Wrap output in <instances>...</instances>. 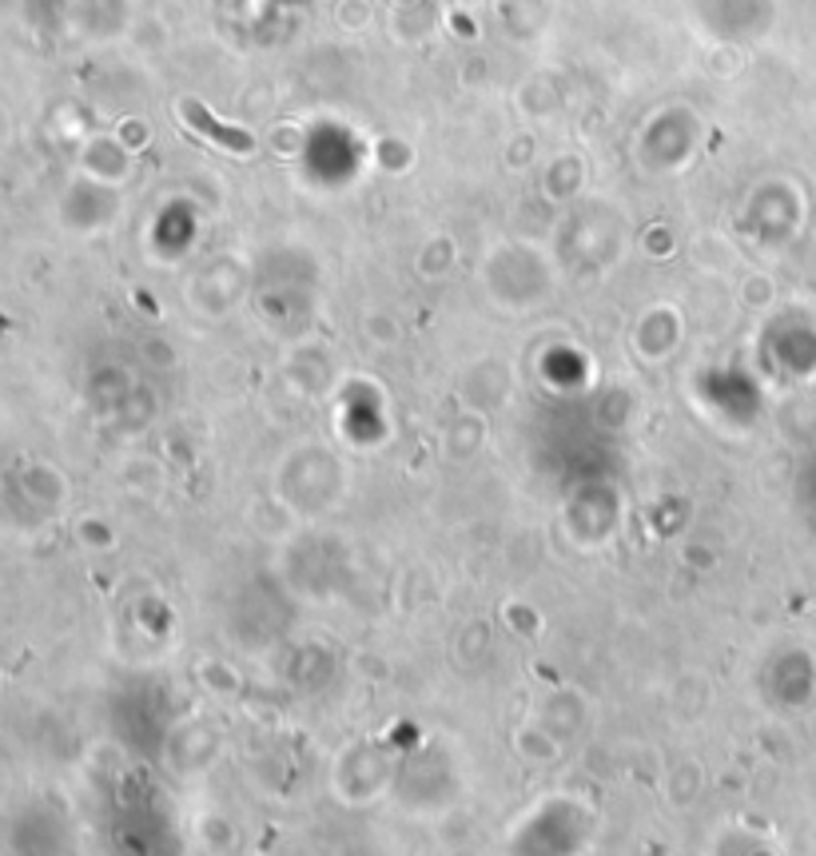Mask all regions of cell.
Returning <instances> with one entry per match:
<instances>
[{"label": "cell", "mask_w": 816, "mask_h": 856, "mask_svg": "<svg viewBox=\"0 0 816 856\" xmlns=\"http://www.w3.org/2000/svg\"><path fill=\"white\" fill-rule=\"evenodd\" d=\"M179 116H184V120H191V124H196L203 136L220 140L223 147H235V152H252V136H247V132L220 124V120H211L208 108L199 105V100H184V105H179Z\"/></svg>", "instance_id": "obj_1"}]
</instances>
